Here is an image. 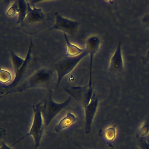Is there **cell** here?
Listing matches in <instances>:
<instances>
[{
    "mask_svg": "<svg viewBox=\"0 0 149 149\" xmlns=\"http://www.w3.org/2000/svg\"><path fill=\"white\" fill-rule=\"evenodd\" d=\"M54 76V72L50 70L45 68L38 70L26 78L20 85L5 92L1 97L8 94L21 92L33 88H44L49 90L52 88Z\"/></svg>",
    "mask_w": 149,
    "mask_h": 149,
    "instance_id": "cell-1",
    "label": "cell"
},
{
    "mask_svg": "<svg viewBox=\"0 0 149 149\" xmlns=\"http://www.w3.org/2000/svg\"><path fill=\"white\" fill-rule=\"evenodd\" d=\"M52 88L49 90L48 93L41 101V109L46 127L49 125L51 121L62 110L70 104L72 100L71 97L70 96L63 102H56L52 97Z\"/></svg>",
    "mask_w": 149,
    "mask_h": 149,
    "instance_id": "cell-2",
    "label": "cell"
},
{
    "mask_svg": "<svg viewBox=\"0 0 149 149\" xmlns=\"http://www.w3.org/2000/svg\"><path fill=\"white\" fill-rule=\"evenodd\" d=\"M41 104L42 102L41 101L37 104L33 105V117L32 125L29 132L27 134L13 143L10 146L11 147L20 142L22 139H24L29 136H32L33 138L35 148H38L40 146L45 127V123L41 109Z\"/></svg>",
    "mask_w": 149,
    "mask_h": 149,
    "instance_id": "cell-3",
    "label": "cell"
},
{
    "mask_svg": "<svg viewBox=\"0 0 149 149\" xmlns=\"http://www.w3.org/2000/svg\"><path fill=\"white\" fill-rule=\"evenodd\" d=\"M88 55V54L84 48V51L79 55L75 56H65L56 63L54 69L57 74L56 88H58L63 77L71 73L82 59Z\"/></svg>",
    "mask_w": 149,
    "mask_h": 149,
    "instance_id": "cell-4",
    "label": "cell"
},
{
    "mask_svg": "<svg viewBox=\"0 0 149 149\" xmlns=\"http://www.w3.org/2000/svg\"><path fill=\"white\" fill-rule=\"evenodd\" d=\"M33 47V41H32V38H31L29 48L25 59V62L21 67L20 68L18 72L15 73L14 80L8 85L3 86V91L1 92V96L5 92L14 88L25 81L24 77L26 76L27 74L30 69L31 63H32V59H33V56H32Z\"/></svg>",
    "mask_w": 149,
    "mask_h": 149,
    "instance_id": "cell-5",
    "label": "cell"
},
{
    "mask_svg": "<svg viewBox=\"0 0 149 149\" xmlns=\"http://www.w3.org/2000/svg\"><path fill=\"white\" fill-rule=\"evenodd\" d=\"M64 90L84 109L89 104L95 92L92 87L88 84L84 86H68L64 88Z\"/></svg>",
    "mask_w": 149,
    "mask_h": 149,
    "instance_id": "cell-6",
    "label": "cell"
},
{
    "mask_svg": "<svg viewBox=\"0 0 149 149\" xmlns=\"http://www.w3.org/2000/svg\"><path fill=\"white\" fill-rule=\"evenodd\" d=\"M124 63L122 54V46L119 42L111 56L108 68V73L112 76H118L123 74Z\"/></svg>",
    "mask_w": 149,
    "mask_h": 149,
    "instance_id": "cell-7",
    "label": "cell"
},
{
    "mask_svg": "<svg viewBox=\"0 0 149 149\" xmlns=\"http://www.w3.org/2000/svg\"><path fill=\"white\" fill-rule=\"evenodd\" d=\"M55 22L50 29L60 30L66 34L72 35L77 31L79 23L63 16L59 13H55Z\"/></svg>",
    "mask_w": 149,
    "mask_h": 149,
    "instance_id": "cell-8",
    "label": "cell"
},
{
    "mask_svg": "<svg viewBox=\"0 0 149 149\" xmlns=\"http://www.w3.org/2000/svg\"><path fill=\"white\" fill-rule=\"evenodd\" d=\"M102 43V40L98 36L93 35L90 36L85 42L86 51L89 56V79L88 85L92 87V67L94 56L97 53Z\"/></svg>",
    "mask_w": 149,
    "mask_h": 149,
    "instance_id": "cell-9",
    "label": "cell"
},
{
    "mask_svg": "<svg viewBox=\"0 0 149 149\" xmlns=\"http://www.w3.org/2000/svg\"><path fill=\"white\" fill-rule=\"evenodd\" d=\"M98 103L99 99L96 93L95 92L89 104L84 109V129L86 134H88L91 132L92 122L97 111Z\"/></svg>",
    "mask_w": 149,
    "mask_h": 149,
    "instance_id": "cell-10",
    "label": "cell"
},
{
    "mask_svg": "<svg viewBox=\"0 0 149 149\" xmlns=\"http://www.w3.org/2000/svg\"><path fill=\"white\" fill-rule=\"evenodd\" d=\"M28 5V13L25 20L28 24L39 23L43 21L46 18V15L41 8H37L33 4L30 5L27 1Z\"/></svg>",
    "mask_w": 149,
    "mask_h": 149,
    "instance_id": "cell-11",
    "label": "cell"
},
{
    "mask_svg": "<svg viewBox=\"0 0 149 149\" xmlns=\"http://www.w3.org/2000/svg\"><path fill=\"white\" fill-rule=\"evenodd\" d=\"M77 119V118L71 112L67 113V115L63 118L60 122L55 127L56 132H60L63 130L70 127L74 123Z\"/></svg>",
    "mask_w": 149,
    "mask_h": 149,
    "instance_id": "cell-12",
    "label": "cell"
},
{
    "mask_svg": "<svg viewBox=\"0 0 149 149\" xmlns=\"http://www.w3.org/2000/svg\"><path fill=\"white\" fill-rule=\"evenodd\" d=\"M65 42L67 46V51L66 56H75L79 55L84 51V49L81 48L76 45L70 42L67 34L63 33Z\"/></svg>",
    "mask_w": 149,
    "mask_h": 149,
    "instance_id": "cell-13",
    "label": "cell"
},
{
    "mask_svg": "<svg viewBox=\"0 0 149 149\" xmlns=\"http://www.w3.org/2000/svg\"><path fill=\"white\" fill-rule=\"evenodd\" d=\"M19 12L18 19L17 21L18 24H22L26 17L28 13V5L27 1L18 0Z\"/></svg>",
    "mask_w": 149,
    "mask_h": 149,
    "instance_id": "cell-14",
    "label": "cell"
},
{
    "mask_svg": "<svg viewBox=\"0 0 149 149\" xmlns=\"http://www.w3.org/2000/svg\"><path fill=\"white\" fill-rule=\"evenodd\" d=\"M11 59L15 74L18 72L20 68L25 62V59L21 58L15 54L13 51L11 52Z\"/></svg>",
    "mask_w": 149,
    "mask_h": 149,
    "instance_id": "cell-15",
    "label": "cell"
},
{
    "mask_svg": "<svg viewBox=\"0 0 149 149\" xmlns=\"http://www.w3.org/2000/svg\"><path fill=\"white\" fill-rule=\"evenodd\" d=\"M12 79V74L9 71L6 70H0V81L1 83L6 84L11 83Z\"/></svg>",
    "mask_w": 149,
    "mask_h": 149,
    "instance_id": "cell-16",
    "label": "cell"
},
{
    "mask_svg": "<svg viewBox=\"0 0 149 149\" xmlns=\"http://www.w3.org/2000/svg\"><path fill=\"white\" fill-rule=\"evenodd\" d=\"M19 12V4L18 1H15L9 8L6 12V14L8 16H14Z\"/></svg>",
    "mask_w": 149,
    "mask_h": 149,
    "instance_id": "cell-17",
    "label": "cell"
},
{
    "mask_svg": "<svg viewBox=\"0 0 149 149\" xmlns=\"http://www.w3.org/2000/svg\"><path fill=\"white\" fill-rule=\"evenodd\" d=\"M116 130L114 127H109L106 130L105 132V136L107 140L111 141L116 136Z\"/></svg>",
    "mask_w": 149,
    "mask_h": 149,
    "instance_id": "cell-18",
    "label": "cell"
},
{
    "mask_svg": "<svg viewBox=\"0 0 149 149\" xmlns=\"http://www.w3.org/2000/svg\"><path fill=\"white\" fill-rule=\"evenodd\" d=\"M138 145L140 149H149V141L142 137L138 139Z\"/></svg>",
    "mask_w": 149,
    "mask_h": 149,
    "instance_id": "cell-19",
    "label": "cell"
},
{
    "mask_svg": "<svg viewBox=\"0 0 149 149\" xmlns=\"http://www.w3.org/2000/svg\"><path fill=\"white\" fill-rule=\"evenodd\" d=\"M141 21L144 26L149 28V13L144 15Z\"/></svg>",
    "mask_w": 149,
    "mask_h": 149,
    "instance_id": "cell-20",
    "label": "cell"
},
{
    "mask_svg": "<svg viewBox=\"0 0 149 149\" xmlns=\"http://www.w3.org/2000/svg\"><path fill=\"white\" fill-rule=\"evenodd\" d=\"M144 63H149V49L146 51L143 59Z\"/></svg>",
    "mask_w": 149,
    "mask_h": 149,
    "instance_id": "cell-21",
    "label": "cell"
},
{
    "mask_svg": "<svg viewBox=\"0 0 149 149\" xmlns=\"http://www.w3.org/2000/svg\"><path fill=\"white\" fill-rule=\"evenodd\" d=\"M1 147L0 149H12L11 146H8L4 141H1Z\"/></svg>",
    "mask_w": 149,
    "mask_h": 149,
    "instance_id": "cell-22",
    "label": "cell"
},
{
    "mask_svg": "<svg viewBox=\"0 0 149 149\" xmlns=\"http://www.w3.org/2000/svg\"><path fill=\"white\" fill-rule=\"evenodd\" d=\"M67 137H68V138L69 139V140H70V141H72V142H73V143H74V144L75 145H76L77 146H78V147H79V148H80V149H86L85 148H84L83 147H82V146H80V145L78 144L76 142H75L74 141V140H73V139H71L68 136H67Z\"/></svg>",
    "mask_w": 149,
    "mask_h": 149,
    "instance_id": "cell-23",
    "label": "cell"
}]
</instances>
